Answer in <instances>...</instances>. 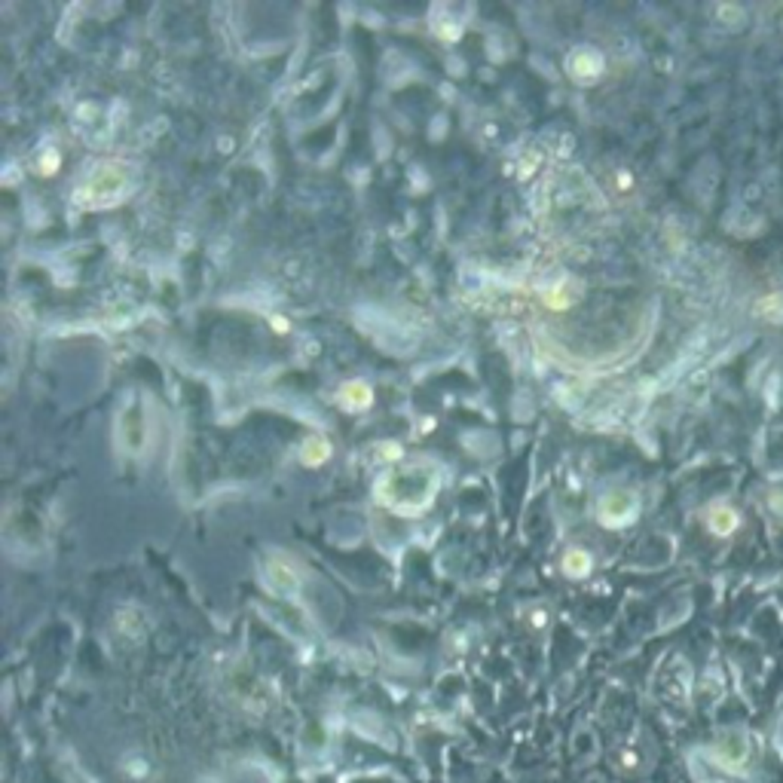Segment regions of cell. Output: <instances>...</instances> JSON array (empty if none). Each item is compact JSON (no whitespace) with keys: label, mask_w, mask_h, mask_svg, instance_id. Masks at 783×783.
<instances>
[{"label":"cell","mask_w":783,"mask_h":783,"mask_svg":"<svg viewBox=\"0 0 783 783\" xmlns=\"http://www.w3.org/2000/svg\"><path fill=\"white\" fill-rule=\"evenodd\" d=\"M437 487V471L432 465H422V462H407L398 465V469L386 471L383 480L377 487V496L386 508L398 514H413L432 499Z\"/></svg>","instance_id":"obj_1"},{"label":"cell","mask_w":783,"mask_h":783,"mask_svg":"<svg viewBox=\"0 0 783 783\" xmlns=\"http://www.w3.org/2000/svg\"><path fill=\"white\" fill-rule=\"evenodd\" d=\"M126 190V169L123 165H102L96 169L89 178L83 181V187L77 190V199L86 208H104L113 205Z\"/></svg>","instance_id":"obj_2"},{"label":"cell","mask_w":783,"mask_h":783,"mask_svg":"<svg viewBox=\"0 0 783 783\" xmlns=\"http://www.w3.org/2000/svg\"><path fill=\"white\" fill-rule=\"evenodd\" d=\"M637 508H639V502H637L634 493L615 490V493H606L600 499L597 514H600V523H606V527H624L628 521H634Z\"/></svg>","instance_id":"obj_3"},{"label":"cell","mask_w":783,"mask_h":783,"mask_svg":"<svg viewBox=\"0 0 783 783\" xmlns=\"http://www.w3.org/2000/svg\"><path fill=\"white\" fill-rule=\"evenodd\" d=\"M603 71V55L597 53V49H587L581 46L576 49V53L570 55V74L576 77V80H597V74Z\"/></svg>","instance_id":"obj_4"},{"label":"cell","mask_w":783,"mask_h":783,"mask_svg":"<svg viewBox=\"0 0 783 783\" xmlns=\"http://www.w3.org/2000/svg\"><path fill=\"white\" fill-rule=\"evenodd\" d=\"M340 404L343 407H352V411H358V407H368L371 404V389L368 383H346L340 392Z\"/></svg>","instance_id":"obj_5"},{"label":"cell","mask_w":783,"mask_h":783,"mask_svg":"<svg viewBox=\"0 0 783 783\" xmlns=\"http://www.w3.org/2000/svg\"><path fill=\"white\" fill-rule=\"evenodd\" d=\"M270 579H272V587H276L279 594H288L291 587H297V576L282 563H270Z\"/></svg>","instance_id":"obj_6"},{"label":"cell","mask_w":783,"mask_h":783,"mask_svg":"<svg viewBox=\"0 0 783 783\" xmlns=\"http://www.w3.org/2000/svg\"><path fill=\"white\" fill-rule=\"evenodd\" d=\"M735 527H737V514L731 512V508H713V514H710V529H713V533L725 536Z\"/></svg>","instance_id":"obj_7"},{"label":"cell","mask_w":783,"mask_h":783,"mask_svg":"<svg viewBox=\"0 0 783 783\" xmlns=\"http://www.w3.org/2000/svg\"><path fill=\"white\" fill-rule=\"evenodd\" d=\"M563 570L570 572V576H587V570H591V557H587L585 551L572 548L570 554L563 557Z\"/></svg>","instance_id":"obj_8"},{"label":"cell","mask_w":783,"mask_h":783,"mask_svg":"<svg viewBox=\"0 0 783 783\" xmlns=\"http://www.w3.org/2000/svg\"><path fill=\"white\" fill-rule=\"evenodd\" d=\"M328 454H330V450H328V444L321 441V437H312V441L304 447V459H306V462H315V459H325Z\"/></svg>","instance_id":"obj_9"}]
</instances>
